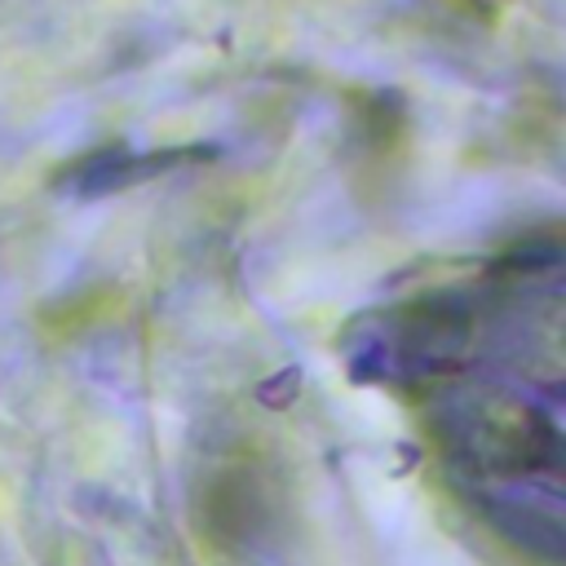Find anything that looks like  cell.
I'll list each match as a JSON object with an SVG mask.
<instances>
[{"label":"cell","instance_id":"6da1fadb","mask_svg":"<svg viewBox=\"0 0 566 566\" xmlns=\"http://www.w3.org/2000/svg\"><path fill=\"white\" fill-rule=\"evenodd\" d=\"M212 159H217V146H203V142L159 146V150H133V146L115 142V146L88 150L75 164H66L57 172V190L93 199V195H115V190H128V186H142V181H155V177H168V172H181L195 164H212Z\"/></svg>","mask_w":566,"mask_h":566},{"label":"cell","instance_id":"7a4b0ae2","mask_svg":"<svg viewBox=\"0 0 566 566\" xmlns=\"http://www.w3.org/2000/svg\"><path fill=\"white\" fill-rule=\"evenodd\" d=\"M469 4H491V0H469Z\"/></svg>","mask_w":566,"mask_h":566}]
</instances>
